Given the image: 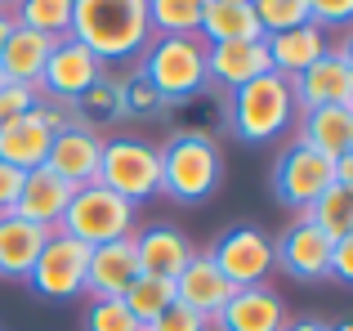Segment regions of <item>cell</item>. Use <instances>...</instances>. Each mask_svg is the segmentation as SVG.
<instances>
[{
    "mask_svg": "<svg viewBox=\"0 0 353 331\" xmlns=\"http://www.w3.org/2000/svg\"><path fill=\"white\" fill-rule=\"evenodd\" d=\"M72 41H81L99 63H130L148 50L152 23L148 0H72Z\"/></svg>",
    "mask_w": 353,
    "mask_h": 331,
    "instance_id": "obj_1",
    "label": "cell"
},
{
    "mask_svg": "<svg viewBox=\"0 0 353 331\" xmlns=\"http://www.w3.org/2000/svg\"><path fill=\"white\" fill-rule=\"evenodd\" d=\"M161 152V192L179 206H201L224 183V152L206 130H179Z\"/></svg>",
    "mask_w": 353,
    "mask_h": 331,
    "instance_id": "obj_2",
    "label": "cell"
},
{
    "mask_svg": "<svg viewBox=\"0 0 353 331\" xmlns=\"http://www.w3.org/2000/svg\"><path fill=\"white\" fill-rule=\"evenodd\" d=\"M224 121H228V134L241 139V143H273L277 134H286L291 121H295L291 81L277 77V72H264V77L228 90Z\"/></svg>",
    "mask_w": 353,
    "mask_h": 331,
    "instance_id": "obj_3",
    "label": "cell"
},
{
    "mask_svg": "<svg viewBox=\"0 0 353 331\" xmlns=\"http://www.w3.org/2000/svg\"><path fill=\"white\" fill-rule=\"evenodd\" d=\"M139 72L174 108L206 90V41L201 36H152L148 50L139 54Z\"/></svg>",
    "mask_w": 353,
    "mask_h": 331,
    "instance_id": "obj_4",
    "label": "cell"
},
{
    "mask_svg": "<svg viewBox=\"0 0 353 331\" xmlns=\"http://www.w3.org/2000/svg\"><path fill=\"white\" fill-rule=\"evenodd\" d=\"M59 228L94 251V246L121 242V237L134 233V206L125 197H117L112 188H103V183H85V188L72 192Z\"/></svg>",
    "mask_w": 353,
    "mask_h": 331,
    "instance_id": "obj_5",
    "label": "cell"
},
{
    "mask_svg": "<svg viewBox=\"0 0 353 331\" xmlns=\"http://www.w3.org/2000/svg\"><path fill=\"white\" fill-rule=\"evenodd\" d=\"M99 183L125 197L130 206L161 192V152L143 139H103V161H99Z\"/></svg>",
    "mask_w": 353,
    "mask_h": 331,
    "instance_id": "obj_6",
    "label": "cell"
},
{
    "mask_svg": "<svg viewBox=\"0 0 353 331\" xmlns=\"http://www.w3.org/2000/svg\"><path fill=\"white\" fill-rule=\"evenodd\" d=\"M85 269H90V246L77 242L72 233H63V228H54L41 260L27 273V282L45 300H77L85 296Z\"/></svg>",
    "mask_w": 353,
    "mask_h": 331,
    "instance_id": "obj_7",
    "label": "cell"
},
{
    "mask_svg": "<svg viewBox=\"0 0 353 331\" xmlns=\"http://www.w3.org/2000/svg\"><path fill=\"white\" fill-rule=\"evenodd\" d=\"M210 260L215 269L224 273L228 282L241 291V287H264V278L273 273L277 255H273V237L255 224H233L228 233H219V242L210 246Z\"/></svg>",
    "mask_w": 353,
    "mask_h": 331,
    "instance_id": "obj_8",
    "label": "cell"
},
{
    "mask_svg": "<svg viewBox=\"0 0 353 331\" xmlns=\"http://www.w3.org/2000/svg\"><path fill=\"white\" fill-rule=\"evenodd\" d=\"M331 183H336V161L322 157V152H313L309 143H300V139H295L273 166V192H277L282 206L295 210V215H304Z\"/></svg>",
    "mask_w": 353,
    "mask_h": 331,
    "instance_id": "obj_9",
    "label": "cell"
},
{
    "mask_svg": "<svg viewBox=\"0 0 353 331\" xmlns=\"http://www.w3.org/2000/svg\"><path fill=\"white\" fill-rule=\"evenodd\" d=\"M99 77H103V63H99L81 41L63 36V41H54L50 59H45V72H41V86H36V90H45L54 103H72V99L85 94Z\"/></svg>",
    "mask_w": 353,
    "mask_h": 331,
    "instance_id": "obj_10",
    "label": "cell"
},
{
    "mask_svg": "<svg viewBox=\"0 0 353 331\" xmlns=\"http://www.w3.org/2000/svg\"><path fill=\"white\" fill-rule=\"evenodd\" d=\"M273 255L295 282H322L331 278V237L313 219H295L282 237L273 242Z\"/></svg>",
    "mask_w": 353,
    "mask_h": 331,
    "instance_id": "obj_11",
    "label": "cell"
},
{
    "mask_svg": "<svg viewBox=\"0 0 353 331\" xmlns=\"http://www.w3.org/2000/svg\"><path fill=\"white\" fill-rule=\"evenodd\" d=\"M99 161H103V139H99V130L68 126L63 134L50 139L45 170H54L63 183H72V188H85V183H99Z\"/></svg>",
    "mask_w": 353,
    "mask_h": 331,
    "instance_id": "obj_12",
    "label": "cell"
},
{
    "mask_svg": "<svg viewBox=\"0 0 353 331\" xmlns=\"http://www.w3.org/2000/svg\"><path fill=\"white\" fill-rule=\"evenodd\" d=\"M233 291L237 287L215 269V260H210L206 251H197L188 260V269L174 278V300H179L183 309H192L197 318H206V323H215V318H219V309L233 300Z\"/></svg>",
    "mask_w": 353,
    "mask_h": 331,
    "instance_id": "obj_13",
    "label": "cell"
},
{
    "mask_svg": "<svg viewBox=\"0 0 353 331\" xmlns=\"http://www.w3.org/2000/svg\"><path fill=\"white\" fill-rule=\"evenodd\" d=\"M134 237V255H139V273H152V278H179L188 269V260L197 255V246L188 242V233L174 224H148Z\"/></svg>",
    "mask_w": 353,
    "mask_h": 331,
    "instance_id": "obj_14",
    "label": "cell"
},
{
    "mask_svg": "<svg viewBox=\"0 0 353 331\" xmlns=\"http://www.w3.org/2000/svg\"><path fill=\"white\" fill-rule=\"evenodd\" d=\"M291 99H295L300 112H313V108H349L353 77L336 54H322L313 68H304L300 77H291Z\"/></svg>",
    "mask_w": 353,
    "mask_h": 331,
    "instance_id": "obj_15",
    "label": "cell"
},
{
    "mask_svg": "<svg viewBox=\"0 0 353 331\" xmlns=\"http://www.w3.org/2000/svg\"><path fill=\"white\" fill-rule=\"evenodd\" d=\"M134 278H139L134 237H121V242H108V246L90 251V269H85V296L90 300H121Z\"/></svg>",
    "mask_w": 353,
    "mask_h": 331,
    "instance_id": "obj_16",
    "label": "cell"
},
{
    "mask_svg": "<svg viewBox=\"0 0 353 331\" xmlns=\"http://www.w3.org/2000/svg\"><path fill=\"white\" fill-rule=\"evenodd\" d=\"M286 327V300L273 287H241L233 291L215 318V331H282Z\"/></svg>",
    "mask_w": 353,
    "mask_h": 331,
    "instance_id": "obj_17",
    "label": "cell"
},
{
    "mask_svg": "<svg viewBox=\"0 0 353 331\" xmlns=\"http://www.w3.org/2000/svg\"><path fill=\"white\" fill-rule=\"evenodd\" d=\"M273 72L264 41H233V45H206V86L228 90L246 86V81Z\"/></svg>",
    "mask_w": 353,
    "mask_h": 331,
    "instance_id": "obj_18",
    "label": "cell"
},
{
    "mask_svg": "<svg viewBox=\"0 0 353 331\" xmlns=\"http://www.w3.org/2000/svg\"><path fill=\"white\" fill-rule=\"evenodd\" d=\"M72 192H77L72 183H63L59 174L45 170V166H36V170L23 174V192H18V201H14V215L27 219V224H41V228H59Z\"/></svg>",
    "mask_w": 353,
    "mask_h": 331,
    "instance_id": "obj_19",
    "label": "cell"
},
{
    "mask_svg": "<svg viewBox=\"0 0 353 331\" xmlns=\"http://www.w3.org/2000/svg\"><path fill=\"white\" fill-rule=\"evenodd\" d=\"M264 50H268V63H273L277 77L291 81V77H300L304 68H313L322 54H331V45H327V32H322V27L304 23V27H291V32L264 36Z\"/></svg>",
    "mask_w": 353,
    "mask_h": 331,
    "instance_id": "obj_20",
    "label": "cell"
},
{
    "mask_svg": "<svg viewBox=\"0 0 353 331\" xmlns=\"http://www.w3.org/2000/svg\"><path fill=\"white\" fill-rule=\"evenodd\" d=\"M50 233L54 228L27 224L18 215H0V278H27L32 264L41 260Z\"/></svg>",
    "mask_w": 353,
    "mask_h": 331,
    "instance_id": "obj_21",
    "label": "cell"
},
{
    "mask_svg": "<svg viewBox=\"0 0 353 331\" xmlns=\"http://www.w3.org/2000/svg\"><path fill=\"white\" fill-rule=\"evenodd\" d=\"M50 50H54L50 36H41V32H32V27H18V23H14L5 50H0L5 81H14V86H41V72H45Z\"/></svg>",
    "mask_w": 353,
    "mask_h": 331,
    "instance_id": "obj_22",
    "label": "cell"
},
{
    "mask_svg": "<svg viewBox=\"0 0 353 331\" xmlns=\"http://www.w3.org/2000/svg\"><path fill=\"white\" fill-rule=\"evenodd\" d=\"M300 143L340 161L345 152H353V108H313V112H304Z\"/></svg>",
    "mask_w": 353,
    "mask_h": 331,
    "instance_id": "obj_23",
    "label": "cell"
},
{
    "mask_svg": "<svg viewBox=\"0 0 353 331\" xmlns=\"http://www.w3.org/2000/svg\"><path fill=\"white\" fill-rule=\"evenodd\" d=\"M201 41L206 45H233V41H264L250 0H210L206 18H201Z\"/></svg>",
    "mask_w": 353,
    "mask_h": 331,
    "instance_id": "obj_24",
    "label": "cell"
},
{
    "mask_svg": "<svg viewBox=\"0 0 353 331\" xmlns=\"http://www.w3.org/2000/svg\"><path fill=\"white\" fill-rule=\"evenodd\" d=\"M50 139L54 134L27 112V117H18V121L0 126V161L27 174V170H36V166H45V157H50Z\"/></svg>",
    "mask_w": 353,
    "mask_h": 331,
    "instance_id": "obj_25",
    "label": "cell"
},
{
    "mask_svg": "<svg viewBox=\"0 0 353 331\" xmlns=\"http://www.w3.org/2000/svg\"><path fill=\"white\" fill-rule=\"evenodd\" d=\"M68 112H72V126H81V130H94V126H112V121H121V94H117V81L103 72V77H99L94 86L85 90V94L72 99Z\"/></svg>",
    "mask_w": 353,
    "mask_h": 331,
    "instance_id": "obj_26",
    "label": "cell"
},
{
    "mask_svg": "<svg viewBox=\"0 0 353 331\" xmlns=\"http://www.w3.org/2000/svg\"><path fill=\"white\" fill-rule=\"evenodd\" d=\"M121 305L130 309V318H134L139 327H152L157 318L174 305V282L170 278H152V273H139V278L130 282V291L121 296Z\"/></svg>",
    "mask_w": 353,
    "mask_h": 331,
    "instance_id": "obj_27",
    "label": "cell"
},
{
    "mask_svg": "<svg viewBox=\"0 0 353 331\" xmlns=\"http://www.w3.org/2000/svg\"><path fill=\"white\" fill-rule=\"evenodd\" d=\"M210 0H148L152 36H197Z\"/></svg>",
    "mask_w": 353,
    "mask_h": 331,
    "instance_id": "obj_28",
    "label": "cell"
},
{
    "mask_svg": "<svg viewBox=\"0 0 353 331\" xmlns=\"http://www.w3.org/2000/svg\"><path fill=\"white\" fill-rule=\"evenodd\" d=\"M14 23L32 27V32L50 36V41H63L72 32V0H18Z\"/></svg>",
    "mask_w": 353,
    "mask_h": 331,
    "instance_id": "obj_29",
    "label": "cell"
},
{
    "mask_svg": "<svg viewBox=\"0 0 353 331\" xmlns=\"http://www.w3.org/2000/svg\"><path fill=\"white\" fill-rule=\"evenodd\" d=\"M304 219H313V224H318L331 242H336V237H345V233H353V192L340 188V183H331V188L322 192L309 210H304Z\"/></svg>",
    "mask_w": 353,
    "mask_h": 331,
    "instance_id": "obj_30",
    "label": "cell"
},
{
    "mask_svg": "<svg viewBox=\"0 0 353 331\" xmlns=\"http://www.w3.org/2000/svg\"><path fill=\"white\" fill-rule=\"evenodd\" d=\"M117 94H121V117H134V121H161V117L170 112V103L148 86L139 68L117 81Z\"/></svg>",
    "mask_w": 353,
    "mask_h": 331,
    "instance_id": "obj_31",
    "label": "cell"
},
{
    "mask_svg": "<svg viewBox=\"0 0 353 331\" xmlns=\"http://www.w3.org/2000/svg\"><path fill=\"white\" fill-rule=\"evenodd\" d=\"M250 9H255L264 36L291 32V27H304V23H309V0H250Z\"/></svg>",
    "mask_w": 353,
    "mask_h": 331,
    "instance_id": "obj_32",
    "label": "cell"
},
{
    "mask_svg": "<svg viewBox=\"0 0 353 331\" xmlns=\"http://www.w3.org/2000/svg\"><path fill=\"white\" fill-rule=\"evenodd\" d=\"M85 331H143V327L130 318V309L121 305V300H90Z\"/></svg>",
    "mask_w": 353,
    "mask_h": 331,
    "instance_id": "obj_33",
    "label": "cell"
},
{
    "mask_svg": "<svg viewBox=\"0 0 353 331\" xmlns=\"http://www.w3.org/2000/svg\"><path fill=\"white\" fill-rule=\"evenodd\" d=\"M36 103H41V90H36V86H14V81H9V86L0 90V126L27 117Z\"/></svg>",
    "mask_w": 353,
    "mask_h": 331,
    "instance_id": "obj_34",
    "label": "cell"
},
{
    "mask_svg": "<svg viewBox=\"0 0 353 331\" xmlns=\"http://www.w3.org/2000/svg\"><path fill=\"white\" fill-rule=\"evenodd\" d=\"M309 23L313 27H353V0H309Z\"/></svg>",
    "mask_w": 353,
    "mask_h": 331,
    "instance_id": "obj_35",
    "label": "cell"
},
{
    "mask_svg": "<svg viewBox=\"0 0 353 331\" xmlns=\"http://www.w3.org/2000/svg\"><path fill=\"white\" fill-rule=\"evenodd\" d=\"M206 327H210L206 318H197V314H192V309H183L179 300H174V305L165 309V314L157 318L152 327H143V331H206Z\"/></svg>",
    "mask_w": 353,
    "mask_h": 331,
    "instance_id": "obj_36",
    "label": "cell"
},
{
    "mask_svg": "<svg viewBox=\"0 0 353 331\" xmlns=\"http://www.w3.org/2000/svg\"><path fill=\"white\" fill-rule=\"evenodd\" d=\"M331 278H340L345 287H353V233L331 242Z\"/></svg>",
    "mask_w": 353,
    "mask_h": 331,
    "instance_id": "obj_37",
    "label": "cell"
},
{
    "mask_svg": "<svg viewBox=\"0 0 353 331\" xmlns=\"http://www.w3.org/2000/svg\"><path fill=\"white\" fill-rule=\"evenodd\" d=\"M18 192H23V170H14V166L0 161V215H14Z\"/></svg>",
    "mask_w": 353,
    "mask_h": 331,
    "instance_id": "obj_38",
    "label": "cell"
},
{
    "mask_svg": "<svg viewBox=\"0 0 353 331\" xmlns=\"http://www.w3.org/2000/svg\"><path fill=\"white\" fill-rule=\"evenodd\" d=\"M336 183H340V188H349V192H353V152H345V157L336 161Z\"/></svg>",
    "mask_w": 353,
    "mask_h": 331,
    "instance_id": "obj_39",
    "label": "cell"
},
{
    "mask_svg": "<svg viewBox=\"0 0 353 331\" xmlns=\"http://www.w3.org/2000/svg\"><path fill=\"white\" fill-rule=\"evenodd\" d=\"M282 331H331L322 318H295V323H286Z\"/></svg>",
    "mask_w": 353,
    "mask_h": 331,
    "instance_id": "obj_40",
    "label": "cell"
},
{
    "mask_svg": "<svg viewBox=\"0 0 353 331\" xmlns=\"http://www.w3.org/2000/svg\"><path fill=\"white\" fill-rule=\"evenodd\" d=\"M331 54H336V59H340V63H345V68H349V77H353V32H349V36H345V41H340V45H336V50H331Z\"/></svg>",
    "mask_w": 353,
    "mask_h": 331,
    "instance_id": "obj_41",
    "label": "cell"
},
{
    "mask_svg": "<svg viewBox=\"0 0 353 331\" xmlns=\"http://www.w3.org/2000/svg\"><path fill=\"white\" fill-rule=\"evenodd\" d=\"M9 32H14V14H5V9H0V50H5Z\"/></svg>",
    "mask_w": 353,
    "mask_h": 331,
    "instance_id": "obj_42",
    "label": "cell"
},
{
    "mask_svg": "<svg viewBox=\"0 0 353 331\" xmlns=\"http://www.w3.org/2000/svg\"><path fill=\"white\" fill-rule=\"evenodd\" d=\"M0 9H5V14H14V9H18V0H0Z\"/></svg>",
    "mask_w": 353,
    "mask_h": 331,
    "instance_id": "obj_43",
    "label": "cell"
},
{
    "mask_svg": "<svg viewBox=\"0 0 353 331\" xmlns=\"http://www.w3.org/2000/svg\"><path fill=\"white\" fill-rule=\"evenodd\" d=\"M331 331H353V318H345V323H336Z\"/></svg>",
    "mask_w": 353,
    "mask_h": 331,
    "instance_id": "obj_44",
    "label": "cell"
},
{
    "mask_svg": "<svg viewBox=\"0 0 353 331\" xmlns=\"http://www.w3.org/2000/svg\"><path fill=\"white\" fill-rule=\"evenodd\" d=\"M5 86H9V81H5V68H0V90H5Z\"/></svg>",
    "mask_w": 353,
    "mask_h": 331,
    "instance_id": "obj_45",
    "label": "cell"
},
{
    "mask_svg": "<svg viewBox=\"0 0 353 331\" xmlns=\"http://www.w3.org/2000/svg\"><path fill=\"white\" fill-rule=\"evenodd\" d=\"M349 108H353V99H349Z\"/></svg>",
    "mask_w": 353,
    "mask_h": 331,
    "instance_id": "obj_46",
    "label": "cell"
}]
</instances>
